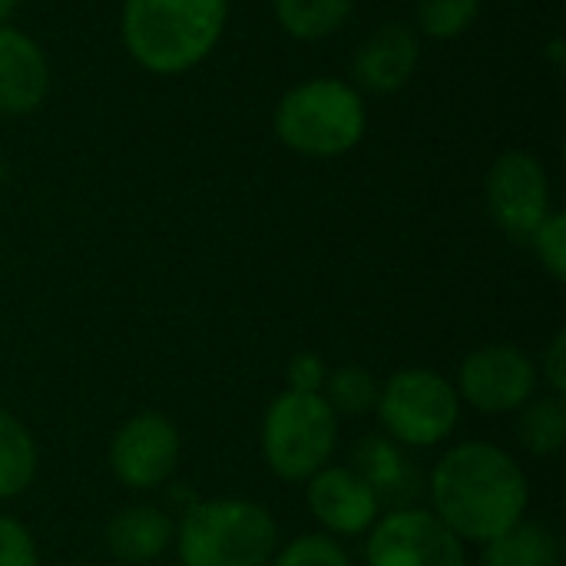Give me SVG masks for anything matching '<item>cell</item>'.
Masks as SVG:
<instances>
[{"instance_id": "14", "label": "cell", "mask_w": 566, "mask_h": 566, "mask_svg": "<svg viewBox=\"0 0 566 566\" xmlns=\"http://www.w3.org/2000/svg\"><path fill=\"white\" fill-rule=\"evenodd\" d=\"M172 537L176 527L169 514H163L153 504H136L119 511L103 534L109 557H116L119 564H153L156 557L166 554Z\"/></svg>"}, {"instance_id": "23", "label": "cell", "mask_w": 566, "mask_h": 566, "mask_svg": "<svg viewBox=\"0 0 566 566\" xmlns=\"http://www.w3.org/2000/svg\"><path fill=\"white\" fill-rule=\"evenodd\" d=\"M0 566H40L30 531L13 517H0Z\"/></svg>"}, {"instance_id": "1", "label": "cell", "mask_w": 566, "mask_h": 566, "mask_svg": "<svg viewBox=\"0 0 566 566\" xmlns=\"http://www.w3.org/2000/svg\"><path fill=\"white\" fill-rule=\"evenodd\" d=\"M434 517L468 544H491L524 521L531 488L521 464L497 444L464 441L431 474Z\"/></svg>"}, {"instance_id": "13", "label": "cell", "mask_w": 566, "mask_h": 566, "mask_svg": "<svg viewBox=\"0 0 566 566\" xmlns=\"http://www.w3.org/2000/svg\"><path fill=\"white\" fill-rule=\"evenodd\" d=\"M46 50L20 27L0 23V116H30L50 96Z\"/></svg>"}, {"instance_id": "24", "label": "cell", "mask_w": 566, "mask_h": 566, "mask_svg": "<svg viewBox=\"0 0 566 566\" xmlns=\"http://www.w3.org/2000/svg\"><path fill=\"white\" fill-rule=\"evenodd\" d=\"M325 378H328V368L315 352H302L289 361V391L322 395Z\"/></svg>"}, {"instance_id": "16", "label": "cell", "mask_w": 566, "mask_h": 566, "mask_svg": "<svg viewBox=\"0 0 566 566\" xmlns=\"http://www.w3.org/2000/svg\"><path fill=\"white\" fill-rule=\"evenodd\" d=\"M484 547V566H560V537L541 521H521Z\"/></svg>"}, {"instance_id": "25", "label": "cell", "mask_w": 566, "mask_h": 566, "mask_svg": "<svg viewBox=\"0 0 566 566\" xmlns=\"http://www.w3.org/2000/svg\"><path fill=\"white\" fill-rule=\"evenodd\" d=\"M541 375L551 385V395H564L566 391V332H557L544 352V365Z\"/></svg>"}, {"instance_id": "20", "label": "cell", "mask_w": 566, "mask_h": 566, "mask_svg": "<svg viewBox=\"0 0 566 566\" xmlns=\"http://www.w3.org/2000/svg\"><path fill=\"white\" fill-rule=\"evenodd\" d=\"M484 10V0H415V30L428 40L464 36Z\"/></svg>"}, {"instance_id": "22", "label": "cell", "mask_w": 566, "mask_h": 566, "mask_svg": "<svg viewBox=\"0 0 566 566\" xmlns=\"http://www.w3.org/2000/svg\"><path fill=\"white\" fill-rule=\"evenodd\" d=\"M527 245L537 252L541 265L547 269V275H551L554 282H566V216L560 209H554V212L541 222V229L531 235Z\"/></svg>"}, {"instance_id": "3", "label": "cell", "mask_w": 566, "mask_h": 566, "mask_svg": "<svg viewBox=\"0 0 566 566\" xmlns=\"http://www.w3.org/2000/svg\"><path fill=\"white\" fill-rule=\"evenodd\" d=\"M272 129L295 156L338 159L361 146L368 133V103L345 76H308L279 96Z\"/></svg>"}, {"instance_id": "27", "label": "cell", "mask_w": 566, "mask_h": 566, "mask_svg": "<svg viewBox=\"0 0 566 566\" xmlns=\"http://www.w3.org/2000/svg\"><path fill=\"white\" fill-rule=\"evenodd\" d=\"M17 7H20V0H0V23H10Z\"/></svg>"}, {"instance_id": "28", "label": "cell", "mask_w": 566, "mask_h": 566, "mask_svg": "<svg viewBox=\"0 0 566 566\" xmlns=\"http://www.w3.org/2000/svg\"><path fill=\"white\" fill-rule=\"evenodd\" d=\"M3 176H7V166L0 163V182H3Z\"/></svg>"}, {"instance_id": "6", "label": "cell", "mask_w": 566, "mask_h": 566, "mask_svg": "<svg viewBox=\"0 0 566 566\" xmlns=\"http://www.w3.org/2000/svg\"><path fill=\"white\" fill-rule=\"evenodd\" d=\"M385 431L408 448H434L458 431V388L428 368H408L385 381L375 405Z\"/></svg>"}, {"instance_id": "10", "label": "cell", "mask_w": 566, "mask_h": 566, "mask_svg": "<svg viewBox=\"0 0 566 566\" xmlns=\"http://www.w3.org/2000/svg\"><path fill=\"white\" fill-rule=\"evenodd\" d=\"M179 431L156 411L133 415L109 441V468L129 491H153L166 484L179 464Z\"/></svg>"}, {"instance_id": "7", "label": "cell", "mask_w": 566, "mask_h": 566, "mask_svg": "<svg viewBox=\"0 0 566 566\" xmlns=\"http://www.w3.org/2000/svg\"><path fill=\"white\" fill-rule=\"evenodd\" d=\"M484 202L494 226L507 239L527 245L541 222L554 212L547 166L527 149H504L484 176Z\"/></svg>"}, {"instance_id": "12", "label": "cell", "mask_w": 566, "mask_h": 566, "mask_svg": "<svg viewBox=\"0 0 566 566\" xmlns=\"http://www.w3.org/2000/svg\"><path fill=\"white\" fill-rule=\"evenodd\" d=\"M308 511L328 531V537H358L375 527L381 497L355 468L325 464L308 478Z\"/></svg>"}, {"instance_id": "9", "label": "cell", "mask_w": 566, "mask_h": 566, "mask_svg": "<svg viewBox=\"0 0 566 566\" xmlns=\"http://www.w3.org/2000/svg\"><path fill=\"white\" fill-rule=\"evenodd\" d=\"M368 566H468L458 541L431 511L401 507L375 521L365 547Z\"/></svg>"}, {"instance_id": "15", "label": "cell", "mask_w": 566, "mask_h": 566, "mask_svg": "<svg viewBox=\"0 0 566 566\" xmlns=\"http://www.w3.org/2000/svg\"><path fill=\"white\" fill-rule=\"evenodd\" d=\"M272 13L292 40L322 43L348 27L355 0H272Z\"/></svg>"}, {"instance_id": "17", "label": "cell", "mask_w": 566, "mask_h": 566, "mask_svg": "<svg viewBox=\"0 0 566 566\" xmlns=\"http://www.w3.org/2000/svg\"><path fill=\"white\" fill-rule=\"evenodd\" d=\"M36 478V441L13 415L0 411V501L20 497Z\"/></svg>"}, {"instance_id": "2", "label": "cell", "mask_w": 566, "mask_h": 566, "mask_svg": "<svg viewBox=\"0 0 566 566\" xmlns=\"http://www.w3.org/2000/svg\"><path fill=\"white\" fill-rule=\"evenodd\" d=\"M229 0H123L119 40L129 60L153 76H182L222 43Z\"/></svg>"}, {"instance_id": "5", "label": "cell", "mask_w": 566, "mask_h": 566, "mask_svg": "<svg viewBox=\"0 0 566 566\" xmlns=\"http://www.w3.org/2000/svg\"><path fill=\"white\" fill-rule=\"evenodd\" d=\"M338 441V418L322 395L285 391L262 421V454L275 478L308 481L318 474Z\"/></svg>"}, {"instance_id": "19", "label": "cell", "mask_w": 566, "mask_h": 566, "mask_svg": "<svg viewBox=\"0 0 566 566\" xmlns=\"http://www.w3.org/2000/svg\"><path fill=\"white\" fill-rule=\"evenodd\" d=\"M378 378L361 368V365H345L328 371L325 385H322V398L328 401V408L335 411V418H365L375 411L378 405Z\"/></svg>"}, {"instance_id": "8", "label": "cell", "mask_w": 566, "mask_h": 566, "mask_svg": "<svg viewBox=\"0 0 566 566\" xmlns=\"http://www.w3.org/2000/svg\"><path fill=\"white\" fill-rule=\"evenodd\" d=\"M537 391V365L517 345H484L474 348L458 371V398H464L481 415L521 411Z\"/></svg>"}, {"instance_id": "26", "label": "cell", "mask_w": 566, "mask_h": 566, "mask_svg": "<svg viewBox=\"0 0 566 566\" xmlns=\"http://www.w3.org/2000/svg\"><path fill=\"white\" fill-rule=\"evenodd\" d=\"M544 53L551 56V63H554V66H564V40H560V36H551Z\"/></svg>"}, {"instance_id": "4", "label": "cell", "mask_w": 566, "mask_h": 566, "mask_svg": "<svg viewBox=\"0 0 566 566\" xmlns=\"http://www.w3.org/2000/svg\"><path fill=\"white\" fill-rule=\"evenodd\" d=\"M176 551L182 566H269L279 551V524L255 501H202L186 511Z\"/></svg>"}, {"instance_id": "21", "label": "cell", "mask_w": 566, "mask_h": 566, "mask_svg": "<svg viewBox=\"0 0 566 566\" xmlns=\"http://www.w3.org/2000/svg\"><path fill=\"white\" fill-rule=\"evenodd\" d=\"M269 566H352L348 551L328 534H305L275 551Z\"/></svg>"}, {"instance_id": "11", "label": "cell", "mask_w": 566, "mask_h": 566, "mask_svg": "<svg viewBox=\"0 0 566 566\" xmlns=\"http://www.w3.org/2000/svg\"><path fill=\"white\" fill-rule=\"evenodd\" d=\"M421 66V33L411 23L391 20L375 27L352 56V83L368 96L401 93Z\"/></svg>"}, {"instance_id": "18", "label": "cell", "mask_w": 566, "mask_h": 566, "mask_svg": "<svg viewBox=\"0 0 566 566\" xmlns=\"http://www.w3.org/2000/svg\"><path fill=\"white\" fill-rule=\"evenodd\" d=\"M517 441L534 458H554L566 441V401L564 395H541L521 408Z\"/></svg>"}]
</instances>
